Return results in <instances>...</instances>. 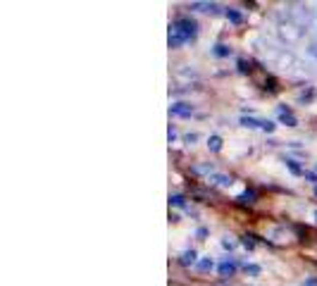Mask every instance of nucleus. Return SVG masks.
Instances as JSON below:
<instances>
[{"label":"nucleus","instance_id":"obj_1","mask_svg":"<svg viewBox=\"0 0 317 286\" xmlns=\"http://www.w3.org/2000/svg\"><path fill=\"white\" fill-rule=\"evenodd\" d=\"M198 36V24L191 17H179L170 26V48H181Z\"/></svg>","mask_w":317,"mask_h":286},{"label":"nucleus","instance_id":"obj_2","mask_svg":"<svg viewBox=\"0 0 317 286\" xmlns=\"http://www.w3.org/2000/svg\"><path fill=\"white\" fill-rule=\"evenodd\" d=\"M241 126H246V129H263V132L272 134L277 129V124L270 122V119H258V117H241Z\"/></svg>","mask_w":317,"mask_h":286},{"label":"nucleus","instance_id":"obj_3","mask_svg":"<svg viewBox=\"0 0 317 286\" xmlns=\"http://www.w3.org/2000/svg\"><path fill=\"white\" fill-rule=\"evenodd\" d=\"M277 117L287 124V126H298V119H296V115L291 112L289 105H279V108H277Z\"/></svg>","mask_w":317,"mask_h":286},{"label":"nucleus","instance_id":"obj_4","mask_svg":"<svg viewBox=\"0 0 317 286\" xmlns=\"http://www.w3.org/2000/svg\"><path fill=\"white\" fill-rule=\"evenodd\" d=\"M170 115L172 117H191L194 115V105H191V103H174V105H170Z\"/></svg>","mask_w":317,"mask_h":286},{"label":"nucleus","instance_id":"obj_5","mask_svg":"<svg viewBox=\"0 0 317 286\" xmlns=\"http://www.w3.org/2000/svg\"><path fill=\"white\" fill-rule=\"evenodd\" d=\"M284 165L289 167L291 174H296V177H305V170L298 165V160H294V157H284Z\"/></svg>","mask_w":317,"mask_h":286},{"label":"nucleus","instance_id":"obj_6","mask_svg":"<svg viewBox=\"0 0 317 286\" xmlns=\"http://www.w3.org/2000/svg\"><path fill=\"white\" fill-rule=\"evenodd\" d=\"M191 10H198V12H212L215 15L219 5L217 3H191Z\"/></svg>","mask_w":317,"mask_h":286},{"label":"nucleus","instance_id":"obj_7","mask_svg":"<svg viewBox=\"0 0 317 286\" xmlns=\"http://www.w3.org/2000/svg\"><path fill=\"white\" fill-rule=\"evenodd\" d=\"M217 270H219V274H222V277H234V272H236V263L227 258L225 263H222L219 267H217Z\"/></svg>","mask_w":317,"mask_h":286},{"label":"nucleus","instance_id":"obj_8","mask_svg":"<svg viewBox=\"0 0 317 286\" xmlns=\"http://www.w3.org/2000/svg\"><path fill=\"white\" fill-rule=\"evenodd\" d=\"M256 198H258V194L253 191V188H250V191H243V194H241L236 201H239L241 205H253V203H256Z\"/></svg>","mask_w":317,"mask_h":286},{"label":"nucleus","instance_id":"obj_9","mask_svg":"<svg viewBox=\"0 0 317 286\" xmlns=\"http://www.w3.org/2000/svg\"><path fill=\"white\" fill-rule=\"evenodd\" d=\"M196 250H186V253H181V258H179V265H184V267H188V265L196 263Z\"/></svg>","mask_w":317,"mask_h":286},{"label":"nucleus","instance_id":"obj_10","mask_svg":"<svg viewBox=\"0 0 317 286\" xmlns=\"http://www.w3.org/2000/svg\"><path fill=\"white\" fill-rule=\"evenodd\" d=\"M225 15H227V19H229L232 24H241V22H243L241 12H239V10H234V8H227V10H225Z\"/></svg>","mask_w":317,"mask_h":286},{"label":"nucleus","instance_id":"obj_11","mask_svg":"<svg viewBox=\"0 0 317 286\" xmlns=\"http://www.w3.org/2000/svg\"><path fill=\"white\" fill-rule=\"evenodd\" d=\"M212 53H215L217 57H229V55H232V48L225 46V43H217V46L212 48Z\"/></svg>","mask_w":317,"mask_h":286},{"label":"nucleus","instance_id":"obj_12","mask_svg":"<svg viewBox=\"0 0 317 286\" xmlns=\"http://www.w3.org/2000/svg\"><path fill=\"white\" fill-rule=\"evenodd\" d=\"M208 148L212 150V153H219V150H222V139H219V136H210V139H208Z\"/></svg>","mask_w":317,"mask_h":286},{"label":"nucleus","instance_id":"obj_13","mask_svg":"<svg viewBox=\"0 0 317 286\" xmlns=\"http://www.w3.org/2000/svg\"><path fill=\"white\" fill-rule=\"evenodd\" d=\"M170 205H174V208H184L186 198L181 194H174V196H170Z\"/></svg>","mask_w":317,"mask_h":286},{"label":"nucleus","instance_id":"obj_14","mask_svg":"<svg viewBox=\"0 0 317 286\" xmlns=\"http://www.w3.org/2000/svg\"><path fill=\"white\" fill-rule=\"evenodd\" d=\"M212 179H215L219 186H232V179L225 177V174H212Z\"/></svg>","mask_w":317,"mask_h":286},{"label":"nucleus","instance_id":"obj_15","mask_svg":"<svg viewBox=\"0 0 317 286\" xmlns=\"http://www.w3.org/2000/svg\"><path fill=\"white\" fill-rule=\"evenodd\" d=\"M212 267H215V263H212V260H208V258H205V260H201V263H198V270H203V272L212 270Z\"/></svg>","mask_w":317,"mask_h":286},{"label":"nucleus","instance_id":"obj_16","mask_svg":"<svg viewBox=\"0 0 317 286\" xmlns=\"http://www.w3.org/2000/svg\"><path fill=\"white\" fill-rule=\"evenodd\" d=\"M243 270H246V274H253V277H258V274H260V267H258V265H248L246 263V267H243Z\"/></svg>","mask_w":317,"mask_h":286},{"label":"nucleus","instance_id":"obj_17","mask_svg":"<svg viewBox=\"0 0 317 286\" xmlns=\"http://www.w3.org/2000/svg\"><path fill=\"white\" fill-rule=\"evenodd\" d=\"M239 72H243V74H246V72H250V67H248L246 60H239Z\"/></svg>","mask_w":317,"mask_h":286},{"label":"nucleus","instance_id":"obj_18","mask_svg":"<svg viewBox=\"0 0 317 286\" xmlns=\"http://www.w3.org/2000/svg\"><path fill=\"white\" fill-rule=\"evenodd\" d=\"M301 286H317V277H308L305 281H303Z\"/></svg>","mask_w":317,"mask_h":286},{"label":"nucleus","instance_id":"obj_19","mask_svg":"<svg viewBox=\"0 0 317 286\" xmlns=\"http://www.w3.org/2000/svg\"><path fill=\"white\" fill-rule=\"evenodd\" d=\"M196 139H198V136H196V134H188V136H186V143H194Z\"/></svg>","mask_w":317,"mask_h":286},{"label":"nucleus","instance_id":"obj_20","mask_svg":"<svg viewBox=\"0 0 317 286\" xmlns=\"http://www.w3.org/2000/svg\"><path fill=\"white\" fill-rule=\"evenodd\" d=\"M222 246H225V248H234V241H227L225 239V241H222Z\"/></svg>","mask_w":317,"mask_h":286},{"label":"nucleus","instance_id":"obj_21","mask_svg":"<svg viewBox=\"0 0 317 286\" xmlns=\"http://www.w3.org/2000/svg\"><path fill=\"white\" fill-rule=\"evenodd\" d=\"M310 55H315V57H317V46H312V48H310Z\"/></svg>","mask_w":317,"mask_h":286},{"label":"nucleus","instance_id":"obj_22","mask_svg":"<svg viewBox=\"0 0 317 286\" xmlns=\"http://www.w3.org/2000/svg\"><path fill=\"white\" fill-rule=\"evenodd\" d=\"M315 194H317V186H315Z\"/></svg>","mask_w":317,"mask_h":286},{"label":"nucleus","instance_id":"obj_23","mask_svg":"<svg viewBox=\"0 0 317 286\" xmlns=\"http://www.w3.org/2000/svg\"><path fill=\"white\" fill-rule=\"evenodd\" d=\"M315 217H317V210H315Z\"/></svg>","mask_w":317,"mask_h":286}]
</instances>
